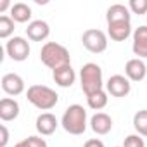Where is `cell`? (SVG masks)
<instances>
[{
	"mask_svg": "<svg viewBox=\"0 0 147 147\" xmlns=\"http://www.w3.org/2000/svg\"><path fill=\"white\" fill-rule=\"evenodd\" d=\"M61 125L69 135L85 133V130H87V111H85V107L80 106V104L69 106L62 114Z\"/></svg>",
	"mask_w": 147,
	"mask_h": 147,
	"instance_id": "7a4b0ae2",
	"label": "cell"
},
{
	"mask_svg": "<svg viewBox=\"0 0 147 147\" xmlns=\"http://www.w3.org/2000/svg\"><path fill=\"white\" fill-rule=\"evenodd\" d=\"M121 147H145V142L138 133H135V135H128Z\"/></svg>",
	"mask_w": 147,
	"mask_h": 147,
	"instance_id": "603a6c76",
	"label": "cell"
},
{
	"mask_svg": "<svg viewBox=\"0 0 147 147\" xmlns=\"http://www.w3.org/2000/svg\"><path fill=\"white\" fill-rule=\"evenodd\" d=\"M125 75L130 82H142L147 75V66L142 59L135 57V59H130L125 66Z\"/></svg>",
	"mask_w": 147,
	"mask_h": 147,
	"instance_id": "9c48e42d",
	"label": "cell"
},
{
	"mask_svg": "<svg viewBox=\"0 0 147 147\" xmlns=\"http://www.w3.org/2000/svg\"><path fill=\"white\" fill-rule=\"evenodd\" d=\"M30 43H28V40H24L23 36H12L7 43H5V52H7V55L12 59V61H16V62H23V61H26L28 59V55H30Z\"/></svg>",
	"mask_w": 147,
	"mask_h": 147,
	"instance_id": "8992f818",
	"label": "cell"
},
{
	"mask_svg": "<svg viewBox=\"0 0 147 147\" xmlns=\"http://www.w3.org/2000/svg\"><path fill=\"white\" fill-rule=\"evenodd\" d=\"M128 9L131 14H147V0H130Z\"/></svg>",
	"mask_w": 147,
	"mask_h": 147,
	"instance_id": "7402d4cb",
	"label": "cell"
},
{
	"mask_svg": "<svg viewBox=\"0 0 147 147\" xmlns=\"http://www.w3.org/2000/svg\"><path fill=\"white\" fill-rule=\"evenodd\" d=\"M9 7H12L9 0H2V2H0V12H5Z\"/></svg>",
	"mask_w": 147,
	"mask_h": 147,
	"instance_id": "4316f807",
	"label": "cell"
},
{
	"mask_svg": "<svg viewBox=\"0 0 147 147\" xmlns=\"http://www.w3.org/2000/svg\"><path fill=\"white\" fill-rule=\"evenodd\" d=\"M107 35L114 42H125L131 33V24L128 21H119V23H111L107 24Z\"/></svg>",
	"mask_w": 147,
	"mask_h": 147,
	"instance_id": "9a60e30c",
	"label": "cell"
},
{
	"mask_svg": "<svg viewBox=\"0 0 147 147\" xmlns=\"http://www.w3.org/2000/svg\"><path fill=\"white\" fill-rule=\"evenodd\" d=\"M87 104H88L90 109L100 111V109H104V107L107 106V94H106L104 90H100V92H97V94H92V95L87 97Z\"/></svg>",
	"mask_w": 147,
	"mask_h": 147,
	"instance_id": "d6986e66",
	"label": "cell"
},
{
	"mask_svg": "<svg viewBox=\"0 0 147 147\" xmlns=\"http://www.w3.org/2000/svg\"><path fill=\"white\" fill-rule=\"evenodd\" d=\"M52 76H54V82H55L59 87L67 88V87H71L73 83H75L76 73H75V69L71 67V64H67V66H62V67L52 71Z\"/></svg>",
	"mask_w": 147,
	"mask_h": 147,
	"instance_id": "5bb4252c",
	"label": "cell"
},
{
	"mask_svg": "<svg viewBox=\"0 0 147 147\" xmlns=\"http://www.w3.org/2000/svg\"><path fill=\"white\" fill-rule=\"evenodd\" d=\"M14 147H30V145H28V142H26V138H24V140H21V142H18V144H16Z\"/></svg>",
	"mask_w": 147,
	"mask_h": 147,
	"instance_id": "83f0119b",
	"label": "cell"
},
{
	"mask_svg": "<svg viewBox=\"0 0 147 147\" xmlns=\"http://www.w3.org/2000/svg\"><path fill=\"white\" fill-rule=\"evenodd\" d=\"M26 99L40 111H50L59 102V95L55 94V90L45 85H31L26 92Z\"/></svg>",
	"mask_w": 147,
	"mask_h": 147,
	"instance_id": "3957f363",
	"label": "cell"
},
{
	"mask_svg": "<svg viewBox=\"0 0 147 147\" xmlns=\"http://www.w3.org/2000/svg\"><path fill=\"white\" fill-rule=\"evenodd\" d=\"M35 126H36V131H38L40 135H52V133L57 130L59 123H57V118H55L52 113H42V114L36 118Z\"/></svg>",
	"mask_w": 147,
	"mask_h": 147,
	"instance_id": "4fadbf2b",
	"label": "cell"
},
{
	"mask_svg": "<svg viewBox=\"0 0 147 147\" xmlns=\"http://www.w3.org/2000/svg\"><path fill=\"white\" fill-rule=\"evenodd\" d=\"M26 142H28V145H30V147H49V145H47V142H45L42 137H35V135L28 137V138H26Z\"/></svg>",
	"mask_w": 147,
	"mask_h": 147,
	"instance_id": "cb8c5ba5",
	"label": "cell"
},
{
	"mask_svg": "<svg viewBox=\"0 0 147 147\" xmlns=\"http://www.w3.org/2000/svg\"><path fill=\"white\" fill-rule=\"evenodd\" d=\"M14 33V19L11 16H0V38H9Z\"/></svg>",
	"mask_w": 147,
	"mask_h": 147,
	"instance_id": "44dd1931",
	"label": "cell"
},
{
	"mask_svg": "<svg viewBox=\"0 0 147 147\" xmlns=\"http://www.w3.org/2000/svg\"><path fill=\"white\" fill-rule=\"evenodd\" d=\"M80 83L83 94L88 97L92 94H97L102 90L104 82H102V69L95 62H87L82 71H80Z\"/></svg>",
	"mask_w": 147,
	"mask_h": 147,
	"instance_id": "277c9868",
	"label": "cell"
},
{
	"mask_svg": "<svg viewBox=\"0 0 147 147\" xmlns=\"http://www.w3.org/2000/svg\"><path fill=\"white\" fill-rule=\"evenodd\" d=\"M106 21L107 24L111 23H119V21H131V14H130V9L123 4H114L107 9L106 12Z\"/></svg>",
	"mask_w": 147,
	"mask_h": 147,
	"instance_id": "e0dca14e",
	"label": "cell"
},
{
	"mask_svg": "<svg viewBox=\"0 0 147 147\" xmlns=\"http://www.w3.org/2000/svg\"><path fill=\"white\" fill-rule=\"evenodd\" d=\"M19 116V104L16 99L4 97L0 100V119L2 121H12Z\"/></svg>",
	"mask_w": 147,
	"mask_h": 147,
	"instance_id": "2e32d148",
	"label": "cell"
},
{
	"mask_svg": "<svg viewBox=\"0 0 147 147\" xmlns=\"http://www.w3.org/2000/svg\"><path fill=\"white\" fill-rule=\"evenodd\" d=\"M2 90L12 97L21 95L24 92V80L16 73H7V75L2 76Z\"/></svg>",
	"mask_w": 147,
	"mask_h": 147,
	"instance_id": "ba28073f",
	"label": "cell"
},
{
	"mask_svg": "<svg viewBox=\"0 0 147 147\" xmlns=\"http://www.w3.org/2000/svg\"><path fill=\"white\" fill-rule=\"evenodd\" d=\"M90 128L97 135H107L113 130V119L106 113H95L90 118Z\"/></svg>",
	"mask_w": 147,
	"mask_h": 147,
	"instance_id": "7c38bea8",
	"label": "cell"
},
{
	"mask_svg": "<svg viewBox=\"0 0 147 147\" xmlns=\"http://www.w3.org/2000/svg\"><path fill=\"white\" fill-rule=\"evenodd\" d=\"M0 133H2V138H0V147H5L9 142V130L5 125H0Z\"/></svg>",
	"mask_w": 147,
	"mask_h": 147,
	"instance_id": "d4e9b609",
	"label": "cell"
},
{
	"mask_svg": "<svg viewBox=\"0 0 147 147\" xmlns=\"http://www.w3.org/2000/svg\"><path fill=\"white\" fill-rule=\"evenodd\" d=\"M26 35L31 42H43L49 38L50 35V28H49V23L42 21V19H36V21H31L26 28Z\"/></svg>",
	"mask_w": 147,
	"mask_h": 147,
	"instance_id": "8fae6325",
	"label": "cell"
},
{
	"mask_svg": "<svg viewBox=\"0 0 147 147\" xmlns=\"http://www.w3.org/2000/svg\"><path fill=\"white\" fill-rule=\"evenodd\" d=\"M82 43L83 47L92 52V54H100L107 49V35L100 30H87L83 35H82Z\"/></svg>",
	"mask_w": 147,
	"mask_h": 147,
	"instance_id": "5b68a950",
	"label": "cell"
},
{
	"mask_svg": "<svg viewBox=\"0 0 147 147\" xmlns=\"http://www.w3.org/2000/svg\"><path fill=\"white\" fill-rule=\"evenodd\" d=\"M31 16V7L24 2H18L11 7V18L14 19V23H28Z\"/></svg>",
	"mask_w": 147,
	"mask_h": 147,
	"instance_id": "ac0fdd59",
	"label": "cell"
},
{
	"mask_svg": "<svg viewBox=\"0 0 147 147\" xmlns=\"http://www.w3.org/2000/svg\"><path fill=\"white\" fill-rule=\"evenodd\" d=\"M40 59L52 71H55V69H59L62 66L71 64V57H69L67 49L64 45L57 43V42H47L42 47V50H40Z\"/></svg>",
	"mask_w": 147,
	"mask_h": 147,
	"instance_id": "6da1fadb",
	"label": "cell"
},
{
	"mask_svg": "<svg viewBox=\"0 0 147 147\" xmlns=\"http://www.w3.org/2000/svg\"><path fill=\"white\" fill-rule=\"evenodd\" d=\"M106 88H107V94H111L113 97H126L131 92V83L123 75H113L107 80Z\"/></svg>",
	"mask_w": 147,
	"mask_h": 147,
	"instance_id": "52a82bcc",
	"label": "cell"
},
{
	"mask_svg": "<svg viewBox=\"0 0 147 147\" xmlns=\"http://www.w3.org/2000/svg\"><path fill=\"white\" fill-rule=\"evenodd\" d=\"M133 128L140 137H147V109L137 111L133 116Z\"/></svg>",
	"mask_w": 147,
	"mask_h": 147,
	"instance_id": "ffe728a7",
	"label": "cell"
},
{
	"mask_svg": "<svg viewBox=\"0 0 147 147\" xmlns=\"http://www.w3.org/2000/svg\"><path fill=\"white\" fill-rule=\"evenodd\" d=\"M131 50L138 59H147V26H138L133 31Z\"/></svg>",
	"mask_w": 147,
	"mask_h": 147,
	"instance_id": "30bf717a",
	"label": "cell"
},
{
	"mask_svg": "<svg viewBox=\"0 0 147 147\" xmlns=\"http://www.w3.org/2000/svg\"><path fill=\"white\" fill-rule=\"evenodd\" d=\"M83 147H104V142L99 138H92V140H87Z\"/></svg>",
	"mask_w": 147,
	"mask_h": 147,
	"instance_id": "484cf974",
	"label": "cell"
}]
</instances>
